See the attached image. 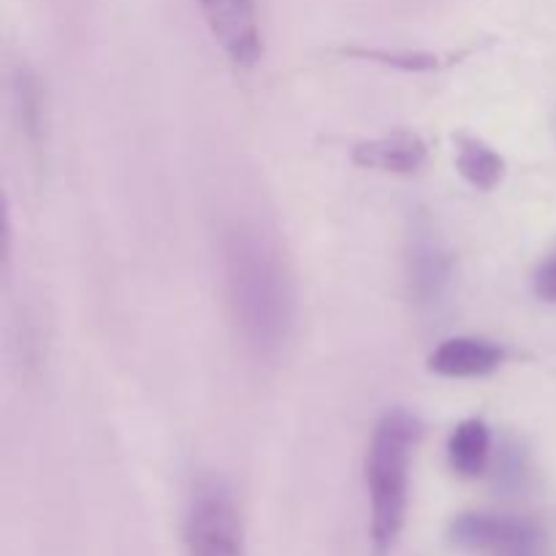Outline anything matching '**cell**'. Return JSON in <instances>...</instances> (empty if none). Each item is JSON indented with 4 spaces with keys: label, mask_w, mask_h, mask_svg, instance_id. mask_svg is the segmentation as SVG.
Returning a JSON list of instances; mask_svg holds the SVG:
<instances>
[{
    "label": "cell",
    "mask_w": 556,
    "mask_h": 556,
    "mask_svg": "<svg viewBox=\"0 0 556 556\" xmlns=\"http://www.w3.org/2000/svg\"><path fill=\"white\" fill-rule=\"evenodd\" d=\"M228 318L244 351L275 362L296 329V286L280 244L255 223H231L220 239Z\"/></svg>",
    "instance_id": "6da1fadb"
},
{
    "label": "cell",
    "mask_w": 556,
    "mask_h": 556,
    "mask_svg": "<svg viewBox=\"0 0 556 556\" xmlns=\"http://www.w3.org/2000/svg\"><path fill=\"white\" fill-rule=\"evenodd\" d=\"M418 438L421 424L402 407L386 410L372 427L364 456L372 556H391L402 541L410 508V470Z\"/></svg>",
    "instance_id": "7a4b0ae2"
},
{
    "label": "cell",
    "mask_w": 556,
    "mask_h": 556,
    "mask_svg": "<svg viewBox=\"0 0 556 556\" xmlns=\"http://www.w3.org/2000/svg\"><path fill=\"white\" fill-rule=\"evenodd\" d=\"M188 556H248L244 521L233 492L220 478H204L190 492L182 521Z\"/></svg>",
    "instance_id": "3957f363"
},
{
    "label": "cell",
    "mask_w": 556,
    "mask_h": 556,
    "mask_svg": "<svg viewBox=\"0 0 556 556\" xmlns=\"http://www.w3.org/2000/svg\"><path fill=\"white\" fill-rule=\"evenodd\" d=\"M405 280L418 309H438L454 286V253L432 217L418 212L410 220L405 248Z\"/></svg>",
    "instance_id": "277c9868"
},
{
    "label": "cell",
    "mask_w": 556,
    "mask_h": 556,
    "mask_svg": "<svg viewBox=\"0 0 556 556\" xmlns=\"http://www.w3.org/2000/svg\"><path fill=\"white\" fill-rule=\"evenodd\" d=\"M210 36L233 68L250 71L264 58L258 0H199Z\"/></svg>",
    "instance_id": "5b68a950"
},
{
    "label": "cell",
    "mask_w": 556,
    "mask_h": 556,
    "mask_svg": "<svg viewBox=\"0 0 556 556\" xmlns=\"http://www.w3.org/2000/svg\"><path fill=\"white\" fill-rule=\"evenodd\" d=\"M508 362V348L489 337H448L427 358V369L445 380H481L500 372Z\"/></svg>",
    "instance_id": "8992f818"
},
{
    "label": "cell",
    "mask_w": 556,
    "mask_h": 556,
    "mask_svg": "<svg viewBox=\"0 0 556 556\" xmlns=\"http://www.w3.org/2000/svg\"><path fill=\"white\" fill-rule=\"evenodd\" d=\"M451 538L459 546L483 552H525L538 541L535 525L503 514H462L451 525Z\"/></svg>",
    "instance_id": "52a82bcc"
},
{
    "label": "cell",
    "mask_w": 556,
    "mask_h": 556,
    "mask_svg": "<svg viewBox=\"0 0 556 556\" xmlns=\"http://www.w3.org/2000/svg\"><path fill=\"white\" fill-rule=\"evenodd\" d=\"M429 157V147L416 130H391L378 139L358 141L353 147V163L372 172L396 174V177H410L424 168Z\"/></svg>",
    "instance_id": "ba28073f"
},
{
    "label": "cell",
    "mask_w": 556,
    "mask_h": 556,
    "mask_svg": "<svg viewBox=\"0 0 556 556\" xmlns=\"http://www.w3.org/2000/svg\"><path fill=\"white\" fill-rule=\"evenodd\" d=\"M445 454H448L451 470L459 478H481L489 470V462H492V429L483 418H465L454 427V432L448 434V445H445Z\"/></svg>",
    "instance_id": "9c48e42d"
},
{
    "label": "cell",
    "mask_w": 556,
    "mask_h": 556,
    "mask_svg": "<svg viewBox=\"0 0 556 556\" xmlns=\"http://www.w3.org/2000/svg\"><path fill=\"white\" fill-rule=\"evenodd\" d=\"M11 106L22 136L33 150H43L47 144V98H43L41 79L30 65H20L11 76Z\"/></svg>",
    "instance_id": "30bf717a"
},
{
    "label": "cell",
    "mask_w": 556,
    "mask_h": 556,
    "mask_svg": "<svg viewBox=\"0 0 556 556\" xmlns=\"http://www.w3.org/2000/svg\"><path fill=\"white\" fill-rule=\"evenodd\" d=\"M456 172L472 190L492 193L505 179V157L476 136H456Z\"/></svg>",
    "instance_id": "8fae6325"
},
{
    "label": "cell",
    "mask_w": 556,
    "mask_h": 556,
    "mask_svg": "<svg viewBox=\"0 0 556 556\" xmlns=\"http://www.w3.org/2000/svg\"><path fill=\"white\" fill-rule=\"evenodd\" d=\"M345 54H356V58L375 60V63L394 65V68L407 71V74H429V71L440 68L438 54L429 52H386V49H345Z\"/></svg>",
    "instance_id": "7c38bea8"
},
{
    "label": "cell",
    "mask_w": 556,
    "mask_h": 556,
    "mask_svg": "<svg viewBox=\"0 0 556 556\" xmlns=\"http://www.w3.org/2000/svg\"><path fill=\"white\" fill-rule=\"evenodd\" d=\"M532 293H535L541 302L556 304V250L538 266L535 275H532Z\"/></svg>",
    "instance_id": "4fadbf2b"
}]
</instances>
